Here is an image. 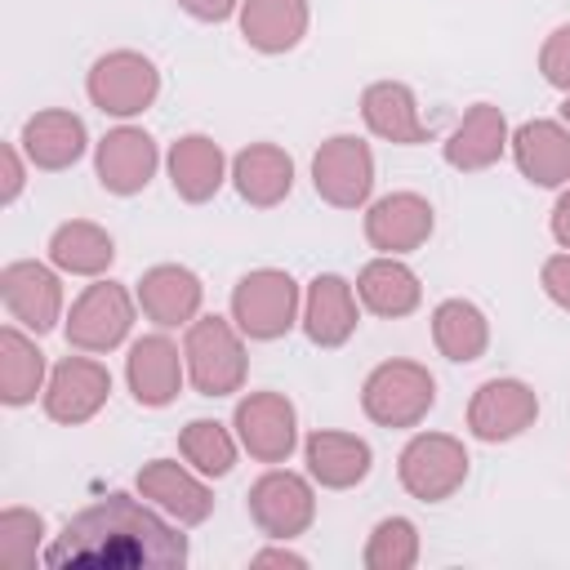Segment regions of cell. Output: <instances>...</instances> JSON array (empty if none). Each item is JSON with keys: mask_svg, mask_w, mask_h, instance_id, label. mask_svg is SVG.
<instances>
[{"mask_svg": "<svg viewBox=\"0 0 570 570\" xmlns=\"http://www.w3.org/2000/svg\"><path fill=\"white\" fill-rule=\"evenodd\" d=\"M365 570H414L419 566V525L410 517H383L361 552Z\"/></svg>", "mask_w": 570, "mask_h": 570, "instance_id": "cell-33", "label": "cell"}, {"mask_svg": "<svg viewBox=\"0 0 570 570\" xmlns=\"http://www.w3.org/2000/svg\"><path fill=\"white\" fill-rule=\"evenodd\" d=\"M232 187L254 209H276L294 191V160L276 142H249L232 156Z\"/></svg>", "mask_w": 570, "mask_h": 570, "instance_id": "cell-26", "label": "cell"}, {"mask_svg": "<svg viewBox=\"0 0 570 570\" xmlns=\"http://www.w3.org/2000/svg\"><path fill=\"white\" fill-rule=\"evenodd\" d=\"M183 379H187V356L165 330L142 334V338L129 343L125 383H129V392L142 410H165L183 392Z\"/></svg>", "mask_w": 570, "mask_h": 570, "instance_id": "cell-15", "label": "cell"}, {"mask_svg": "<svg viewBox=\"0 0 570 570\" xmlns=\"http://www.w3.org/2000/svg\"><path fill=\"white\" fill-rule=\"evenodd\" d=\"M356 298L365 312H374L383 321H401V316L419 312L423 285L410 263H401L396 254H379L356 272Z\"/></svg>", "mask_w": 570, "mask_h": 570, "instance_id": "cell-27", "label": "cell"}, {"mask_svg": "<svg viewBox=\"0 0 570 570\" xmlns=\"http://www.w3.org/2000/svg\"><path fill=\"white\" fill-rule=\"evenodd\" d=\"M0 165H4V183H0V205H13L18 196H22V187H27V151L18 147V142H4L0 147Z\"/></svg>", "mask_w": 570, "mask_h": 570, "instance_id": "cell-36", "label": "cell"}, {"mask_svg": "<svg viewBox=\"0 0 570 570\" xmlns=\"http://www.w3.org/2000/svg\"><path fill=\"white\" fill-rule=\"evenodd\" d=\"M134 312H138V294H129L120 281L94 276V285H85L71 312L62 316V334L76 352H89V356L116 352L134 330Z\"/></svg>", "mask_w": 570, "mask_h": 570, "instance_id": "cell-5", "label": "cell"}, {"mask_svg": "<svg viewBox=\"0 0 570 570\" xmlns=\"http://www.w3.org/2000/svg\"><path fill=\"white\" fill-rule=\"evenodd\" d=\"M548 227H552V240L570 254V183L561 187V196H557V205H552V223H548Z\"/></svg>", "mask_w": 570, "mask_h": 570, "instance_id": "cell-40", "label": "cell"}, {"mask_svg": "<svg viewBox=\"0 0 570 570\" xmlns=\"http://www.w3.org/2000/svg\"><path fill=\"white\" fill-rule=\"evenodd\" d=\"M245 508H249V521L258 525V534L289 543V539L307 534L312 521H316V490H312V476L289 472V468H267V472L249 485Z\"/></svg>", "mask_w": 570, "mask_h": 570, "instance_id": "cell-8", "label": "cell"}, {"mask_svg": "<svg viewBox=\"0 0 570 570\" xmlns=\"http://www.w3.org/2000/svg\"><path fill=\"white\" fill-rule=\"evenodd\" d=\"M183 356H187V379L200 396H232L245 387L249 356H245V334L227 316H196L183 334Z\"/></svg>", "mask_w": 570, "mask_h": 570, "instance_id": "cell-2", "label": "cell"}, {"mask_svg": "<svg viewBox=\"0 0 570 570\" xmlns=\"http://www.w3.org/2000/svg\"><path fill=\"white\" fill-rule=\"evenodd\" d=\"M561 120H566V129H570V94H566V102H561Z\"/></svg>", "mask_w": 570, "mask_h": 570, "instance_id": "cell-41", "label": "cell"}, {"mask_svg": "<svg viewBox=\"0 0 570 570\" xmlns=\"http://www.w3.org/2000/svg\"><path fill=\"white\" fill-rule=\"evenodd\" d=\"M49 383V361L45 352L36 347L31 330H22L18 321H9L0 330V401L9 410L18 405H31L36 392H45Z\"/></svg>", "mask_w": 570, "mask_h": 570, "instance_id": "cell-29", "label": "cell"}, {"mask_svg": "<svg viewBox=\"0 0 570 570\" xmlns=\"http://www.w3.org/2000/svg\"><path fill=\"white\" fill-rule=\"evenodd\" d=\"M512 134H508V120L494 102H472L463 111V120L454 125V134L441 142V156L450 169H463V174H476V169H490L503 160Z\"/></svg>", "mask_w": 570, "mask_h": 570, "instance_id": "cell-25", "label": "cell"}, {"mask_svg": "<svg viewBox=\"0 0 570 570\" xmlns=\"http://www.w3.org/2000/svg\"><path fill=\"white\" fill-rule=\"evenodd\" d=\"M138 494L178 525H200L214 512V490L205 485V476L191 463H178V459L142 463L138 468Z\"/></svg>", "mask_w": 570, "mask_h": 570, "instance_id": "cell-16", "label": "cell"}, {"mask_svg": "<svg viewBox=\"0 0 570 570\" xmlns=\"http://www.w3.org/2000/svg\"><path fill=\"white\" fill-rule=\"evenodd\" d=\"M18 147L27 151V160L45 174H58V169H71L85 147H89V129L76 111L67 107H45L36 116L22 120V134H18Z\"/></svg>", "mask_w": 570, "mask_h": 570, "instance_id": "cell-22", "label": "cell"}, {"mask_svg": "<svg viewBox=\"0 0 570 570\" xmlns=\"http://www.w3.org/2000/svg\"><path fill=\"white\" fill-rule=\"evenodd\" d=\"M160 169V147L138 125H116L94 147V174L111 196H138Z\"/></svg>", "mask_w": 570, "mask_h": 570, "instance_id": "cell-14", "label": "cell"}, {"mask_svg": "<svg viewBox=\"0 0 570 570\" xmlns=\"http://www.w3.org/2000/svg\"><path fill=\"white\" fill-rule=\"evenodd\" d=\"M436 227V209L419 191H387L365 209V240L379 254H414L428 245Z\"/></svg>", "mask_w": 570, "mask_h": 570, "instance_id": "cell-17", "label": "cell"}, {"mask_svg": "<svg viewBox=\"0 0 570 570\" xmlns=\"http://www.w3.org/2000/svg\"><path fill=\"white\" fill-rule=\"evenodd\" d=\"M165 169H169L174 196L187 200V205L214 200L218 187L232 178V160L223 156V147H218L209 134H183V138L169 147Z\"/></svg>", "mask_w": 570, "mask_h": 570, "instance_id": "cell-23", "label": "cell"}, {"mask_svg": "<svg viewBox=\"0 0 570 570\" xmlns=\"http://www.w3.org/2000/svg\"><path fill=\"white\" fill-rule=\"evenodd\" d=\"M236 441L258 463H285L298 450V410L285 392H249L236 401L232 414Z\"/></svg>", "mask_w": 570, "mask_h": 570, "instance_id": "cell-10", "label": "cell"}, {"mask_svg": "<svg viewBox=\"0 0 570 570\" xmlns=\"http://www.w3.org/2000/svg\"><path fill=\"white\" fill-rule=\"evenodd\" d=\"M432 343L445 361L472 365L490 347V321L472 298H441L432 307Z\"/></svg>", "mask_w": 570, "mask_h": 570, "instance_id": "cell-31", "label": "cell"}, {"mask_svg": "<svg viewBox=\"0 0 570 570\" xmlns=\"http://www.w3.org/2000/svg\"><path fill=\"white\" fill-rule=\"evenodd\" d=\"M249 566H289V570H307V557L303 552H294V548H285V539H276V548H263V552H254L249 557Z\"/></svg>", "mask_w": 570, "mask_h": 570, "instance_id": "cell-39", "label": "cell"}, {"mask_svg": "<svg viewBox=\"0 0 570 570\" xmlns=\"http://www.w3.org/2000/svg\"><path fill=\"white\" fill-rule=\"evenodd\" d=\"M111 396V374L102 361H94L89 352L85 356H62L53 370H49V383L40 392L45 401V414L62 428H80L89 423Z\"/></svg>", "mask_w": 570, "mask_h": 570, "instance_id": "cell-13", "label": "cell"}, {"mask_svg": "<svg viewBox=\"0 0 570 570\" xmlns=\"http://www.w3.org/2000/svg\"><path fill=\"white\" fill-rule=\"evenodd\" d=\"M312 187L334 209H361L374 191V151L356 134H334L312 156Z\"/></svg>", "mask_w": 570, "mask_h": 570, "instance_id": "cell-9", "label": "cell"}, {"mask_svg": "<svg viewBox=\"0 0 570 570\" xmlns=\"http://www.w3.org/2000/svg\"><path fill=\"white\" fill-rule=\"evenodd\" d=\"M0 298L4 312L31 330L36 338L49 334L62 321V281L53 263H36V258H13L0 267Z\"/></svg>", "mask_w": 570, "mask_h": 570, "instance_id": "cell-12", "label": "cell"}, {"mask_svg": "<svg viewBox=\"0 0 570 570\" xmlns=\"http://www.w3.org/2000/svg\"><path fill=\"white\" fill-rule=\"evenodd\" d=\"M138 307L142 316L156 325V330H187L196 316H200V303H205V285L191 267L183 263H156L138 276Z\"/></svg>", "mask_w": 570, "mask_h": 570, "instance_id": "cell-19", "label": "cell"}, {"mask_svg": "<svg viewBox=\"0 0 570 570\" xmlns=\"http://www.w3.org/2000/svg\"><path fill=\"white\" fill-rule=\"evenodd\" d=\"M307 343L316 347H343L361 325V298L356 285L338 272H316L303 289V316H298Z\"/></svg>", "mask_w": 570, "mask_h": 570, "instance_id": "cell-18", "label": "cell"}, {"mask_svg": "<svg viewBox=\"0 0 570 570\" xmlns=\"http://www.w3.org/2000/svg\"><path fill=\"white\" fill-rule=\"evenodd\" d=\"M539 285H543V294H548L561 312H570V254H552V258H543V267H539Z\"/></svg>", "mask_w": 570, "mask_h": 570, "instance_id": "cell-37", "label": "cell"}, {"mask_svg": "<svg viewBox=\"0 0 570 570\" xmlns=\"http://www.w3.org/2000/svg\"><path fill=\"white\" fill-rule=\"evenodd\" d=\"M539 419V392L525 379H485L468 401V432L485 445L517 441Z\"/></svg>", "mask_w": 570, "mask_h": 570, "instance_id": "cell-11", "label": "cell"}, {"mask_svg": "<svg viewBox=\"0 0 570 570\" xmlns=\"http://www.w3.org/2000/svg\"><path fill=\"white\" fill-rule=\"evenodd\" d=\"M468 450L450 432H414L405 450L396 454V476L410 499L419 503H445L468 481Z\"/></svg>", "mask_w": 570, "mask_h": 570, "instance_id": "cell-6", "label": "cell"}, {"mask_svg": "<svg viewBox=\"0 0 570 570\" xmlns=\"http://www.w3.org/2000/svg\"><path fill=\"white\" fill-rule=\"evenodd\" d=\"M49 263L67 276H107V267L116 263V240L89 218H67L49 236Z\"/></svg>", "mask_w": 570, "mask_h": 570, "instance_id": "cell-30", "label": "cell"}, {"mask_svg": "<svg viewBox=\"0 0 570 570\" xmlns=\"http://www.w3.org/2000/svg\"><path fill=\"white\" fill-rule=\"evenodd\" d=\"M240 36L258 53H289L303 45L312 9L307 0H240Z\"/></svg>", "mask_w": 570, "mask_h": 570, "instance_id": "cell-28", "label": "cell"}, {"mask_svg": "<svg viewBox=\"0 0 570 570\" xmlns=\"http://www.w3.org/2000/svg\"><path fill=\"white\" fill-rule=\"evenodd\" d=\"M361 120L374 138L392 142V147H423L432 138V129L419 116V98L405 80H374L361 94Z\"/></svg>", "mask_w": 570, "mask_h": 570, "instance_id": "cell-21", "label": "cell"}, {"mask_svg": "<svg viewBox=\"0 0 570 570\" xmlns=\"http://www.w3.org/2000/svg\"><path fill=\"white\" fill-rule=\"evenodd\" d=\"M236 432L223 428L218 419H191L183 432H178V454L200 472V476H227L236 468Z\"/></svg>", "mask_w": 570, "mask_h": 570, "instance_id": "cell-32", "label": "cell"}, {"mask_svg": "<svg viewBox=\"0 0 570 570\" xmlns=\"http://www.w3.org/2000/svg\"><path fill=\"white\" fill-rule=\"evenodd\" d=\"M187 557L191 548L187 534H178V521L120 490L67 517L45 548L49 570H183Z\"/></svg>", "mask_w": 570, "mask_h": 570, "instance_id": "cell-1", "label": "cell"}, {"mask_svg": "<svg viewBox=\"0 0 570 570\" xmlns=\"http://www.w3.org/2000/svg\"><path fill=\"white\" fill-rule=\"evenodd\" d=\"M436 405V379L419 361H383L361 383V410L379 428H419Z\"/></svg>", "mask_w": 570, "mask_h": 570, "instance_id": "cell-4", "label": "cell"}, {"mask_svg": "<svg viewBox=\"0 0 570 570\" xmlns=\"http://www.w3.org/2000/svg\"><path fill=\"white\" fill-rule=\"evenodd\" d=\"M178 9L196 22H227L232 13H240V0H178Z\"/></svg>", "mask_w": 570, "mask_h": 570, "instance_id": "cell-38", "label": "cell"}, {"mask_svg": "<svg viewBox=\"0 0 570 570\" xmlns=\"http://www.w3.org/2000/svg\"><path fill=\"white\" fill-rule=\"evenodd\" d=\"M539 71H543V80L552 89L570 94V22L548 31V40L539 45Z\"/></svg>", "mask_w": 570, "mask_h": 570, "instance_id": "cell-35", "label": "cell"}, {"mask_svg": "<svg viewBox=\"0 0 570 570\" xmlns=\"http://www.w3.org/2000/svg\"><path fill=\"white\" fill-rule=\"evenodd\" d=\"M303 463H307V476L321 485V490H352L370 476L374 468V450L365 436L356 432H338V428H316L307 432L303 441Z\"/></svg>", "mask_w": 570, "mask_h": 570, "instance_id": "cell-20", "label": "cell"}, {"mask_svg": "<svg viewBox=\"0 0 570 570\" xmlns=\"http://www.w3.org/2000/svg\"><path fill=\"white\" fill-rule=\"evenodd\" d=\"M85 94L102 116L129 120L138 111H147L160 94V71L147 53L138 49H111L102 58H94L89 76H85Z\"/></svg>", "mask_w": 570, "mask_h": 570, "instance_id": "cell-7", "label": "cell"}, {"mask_svg": "<svg viewBox=\"0 0 570 570\" xmlns=\"http://www.w3.org/2000/svg\"><path fill=\"white\" fill-rule=\"evenodd\" d=\"M303 316V289L281 267H254L232 285V321L245 338L272 343L285 338Z\"/></svg>", "mask_w": 570, "mask_h": 570, "instance_id": "cell-3", "label": "cell"}, {"mask_svg": "<svg viewBox=\"0 0 570 570\" xmlns=\"http://www.w3.org/2000/svg\"><path fill=\"white\" fill-rule=\"evenodd\" d=\"M40 539H45L40 512H31V508H4L0 512V566L4 570H31L36 561H45Z\"/></svg>", "mask_w": 570, "mask_h": 570, "instance_id": "cell-34", "label": "cell"}, {"mask_svg": "<svg viewBox=\"0 0 570 570\" xmlns=\"http://www.w3.org/2000/svg\"><path fill=\"white\" fill-rule=\"evenodd\" d=\"M512 160L525 183L534 187H566L570 183V129L566 120H525L512 129Z\"/></svg>", "mask_w": 570, "mask_h": 570, "instance_id": "cell-24", "label": "cell"}]
</instances>
